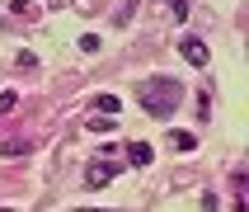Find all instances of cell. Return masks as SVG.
Listing matches in <instances>:
<instances>
[{
  "label": "cell",
  "mask_w": 249,
  "mask_h": 212,
  "mask_svg": "<svg viewBox=\"0 0 249 212\" xmlns=\"http://www.w3.org/2000/svg\"><path fill=\"white\" fill-rule=\"evenodd\" d=\"M179 99H183V85L169 80V76H146V80L137 85V104L151 113V118H169V113L179 109Z\"/></svg>",
  "instance_id": "obj_1"
},
{
  "label": "cell",
  "mask_w": 249,
  "mask_h": 212,
  "mask_svg": "<svg viewBox=\"0 0 249 212\" xmlns=\"http://www.w3.org/2000/svg\"><path fill=\"white\" fill-rule=\"evenodd\" d=\"M179 57L188 61V66H197V71L212 61V52H207V42H202V38H179Z\"/></svg>",
  "instance_id": "obj_2"
},
{
  "label": "cell",
  "mask_w": 249,
  "mask_h": 212,
  "mask_svg": "<svg viewBox=\"0 0 249 212\" xmlns=\"http://www.w3.org/2000/svg\"><path fill=\"white\" fill-rule=\"evenodd\" d=\"M113 174H118V165H113V160H99V165H89V174H85V179L99 189V184H108Z\"/></svg>",
  "instance_id": "obj_3"
},
{
  "label": "cell",
  "mask_w": 249,
  "mask_h": 212,
  "mask_svg": "<svg viewBox=\"0 0 249 212\" xmlns=\"http://www.w3.org/2000/svg\"><path fill=\"white\" fill-rule=\"evenodd\" d=\"M127 160H132V165H151L155 151L146 146V141H127Z\"/></svg>",
  "instance_id": "obj_4"
},
{
  "label": "cell",
  "mask_w": 249,
  "mask_h": 212,
  "mask_svg": "<svg viewBox=\"0 0 249 212\" xmlns=\"http://www.w3.org/2000/svg\"><path fill=\"white\" fill-rule=\"evenodd\" d=\"M169 146H179V151H197V137H193V132H174Z\"/></svg>",
  "instance_id": "obj_5"
},
{
  "label": "cell",
  "mask_w": 249,
  "mask_h": 212,
  "mask_svg": "<svg viewBox=\"0 0 249 212\" xmlns=\"http://www.w3.org/2000/svg\"><path fill=\"white\" fill-rule=\"evenodd\" d=\"M0 155H28V141L14 137V141H0Z\"/></svg>",
  "instance_id": "obj_6"
},
{
  "label": "cell",
  "mask_w": 249,
  "mask_h": 212,
  "mask_svg": "<svg viewBox=\"0 0 249 212\" xmlns=\"http://www.w3.org/2000/svg\"><path fill=\"white\" fill-rule=\"evenodd\" d=\"M99 109H104V118H113V113L123 109V99L118 95H99Z\"/></svg>",
  "instance_id": "obj_7"
},
{
  "label": "cell",
  "mask_w": 249,
  "mask_h": 212,
  "mask_svg": "<svg viewBox=\"0 0 249 212\" xmlns=\"http://www.w3.org/2000/svg\"><path fill=\"white\" fill-rule=\"evenodd\" d=\"M19 109V95H14V90H5V95H0V113H14Z\"/></svg>",
  "instance_id": "obj_8"
},
{
  "label": "cell",
  "mask_w": 249,
  "mask_h": 212,
  "mask_svg": "<svg viewBox=\"0 0 249 212\" xmlns=\"http://www.w3.org/2000/svg\"><path fill=\"white\" fill-rule=\"evenodd\" d=\"M169 14H174V24H183V14H188V0H169Z\"/></svg>",
  "instance_id": "obj_9"
},
{
  "label": "cell",
  "mask_w": 249,
  "mask_h": 212,
  "mask_svg": "<svg viewBox=\"0 0 249 212\" xmlns=\"http://www.w3.org/2000/svg\"><path fill=\"white\" fill-rule=\"evenodd\" d=\"M47 5H56V0H47Z\"/></svg>",
  "instance_id": "obj_10"
}]
</instances>
